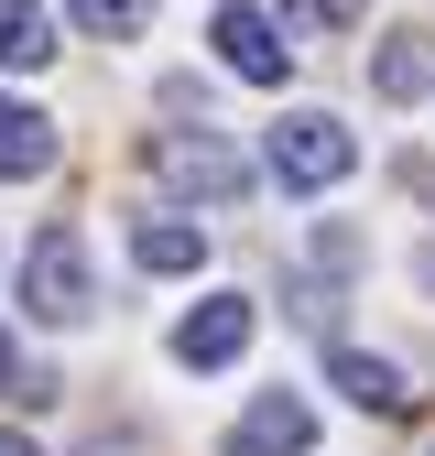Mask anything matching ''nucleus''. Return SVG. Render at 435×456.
Masks as SVG:
<instances>
[{
    "mask_svg": "<svg viewBox=\"0 0 435 456\" xmlns=\"http://www.w3.org/2000/svg\"><path fill=\"white\" fill-rule=\"evenodd\" d=\"M142 163H152L163 196H196V207H240V196H250V152H240L229 131H152Z\"/></svg>",
    "mask_w": 435,
    "mask_h": 456,
    "instance_id": "obj_1",
    "label": "nucleus"
},
{
    "mask_svg": "<svg viewBox=\"0 0 435 456\" xmlns=\"http://www.w3.org/2000/svg\"><path fill=\"white\" fill-rule=\"evenodd\" d=\"M349 175H359V131L338 120V109H283V120H272V185L326 196V185H349Z\"/></svg>",
    "mask_w": 435,
    "mask_h": 456,
    "instance_id": "obj_2",
    "label": "nucleus"
},
{
    "mask_svg": "<svg viewBox=\"0 0 435 456\" xmlns=\"http://www.w3.org/2000/svg\"><path fill=\"white\" fill-rule=\"evenodd\" d=\"M22 305H33V326H87L98 272H87V240H77V228H44V240L22 250Z\"/></svg>",
    "mask_w": 435,
    "mask_h": 456,
    "instance_id": "obj_3",
    "label": "nucleus"
},
{
    "mask_svg": "<svg viewBox=\"0 0 435 456\" xmlns=\"http://www.w3.org/2000/svg\"><path fill=\"white\" fill-rule=\"evenodd\" d=\"M207 44H218V66L250 77V87H283V77H294V44H283V22H272L261 0H218Z\"/></svg>",
    "mask_w": 435,
    "mask_h": 456,
    "instance_id": "obj_4",
    "label": "nucleus"
},
{
    "mask_svg": "<svg viewBox=\"0 0 435 456\" xmlns=\"http://www.w3.org/2000/svg\"><path fill=\"white\" fill-rule=\"evenodd\" d=\"M316 445V403L305 391H250L240 424H229V456H305Z\"/></svg>",
    "mask_w": 435,
    "mask_h": 456,
    "instance_id": "obj_5",
    "label": "nucleus"
},
{
    "mask_svg": "<svg viewBox=\"0 0 435 456\" xmlns=\"http://www.w3.org/2000/svg\"><path fill=\"white\" fill-rule=\"evenodd\" d=\"M250 337H261V315H250V294H207L185 326H175V359L185 370H229L240 348H250Z\"/></svg>",
    "mask_w": 435,
    "mask_h": 456,
    "instance_id": "obj_6",
    "label": "nucleus"
},
{
    "mask_svg": "<svg viewBox=\"0 0 435 456\" xmlns=\"http://www.w3.org/2000/svg\"><path fill=\"white\" fill-rule=\"evenodd\" d=\"M33 175H54V120L33 98H0V185H33Z\"/></svg>",
    "mask_w": 435,
    "mask_h": 456,
    "instance_id": "obj_7",
    "label": "nucleus"
},
{
    "mask_svg": "<svg viewBox=\"0 0 435 456\" xmlns=\"http://www.w3.org/2000/svg\"><path fill=\"white\" fill-rule=\"evenodd\" d=\"M370 87L392 98V109H414V98H435V33H392L370 54Z\"/></svg>",
    "mask_w": 435,
    "mask_h": 456,
    "instance_id": "obj_8",
    "label": "nucleus"
},
{
    "mask_svg": "<svg viewBox=\"0 0 435 456\" xmlns=\"http://www.w3.org/2000/svg\"><path fill=\"white\" fill-rule=\"evenodd\" d=\"M131 261L175 282V272H196V261H207V228H196V217H131Z\"/></svg>",
    "mask_w": 435,
    "mask_h": 456,
    "instance_id": "obj_9",
    "label": "nucleus"
},
{
    "mask_svg": "<svg viewBox=\"0 0 435 456\" xmlns=\"http://www.w3.org/2000/svg\"><path fill=\"white\" fill-rule=\"evenodd\" d=\"M326 380H338L359 413H403V370H392V359H370V348H338V359H326Z\"/></svg>",
    "mask_w": 435,
    "mask_h": 456,
    "instance_id": "obj_10",
    "label": "nucleus"
},
{
    "mask_svg": "<svg viewBox=\"0 0 435 456\" xmlns=\"http://www.w3.org/2000/svg\"><path fill=\"white\" fill-rule=\"evenodd\" d=\"M54 54V22H44V0H0V66L12 77H33Z\"/></svg>",
    "mask_w": 435,
    "mask_h": 456,
    "instance_id": "obj_11",
    "label": "nucleus"
},
{
    "mask_svg": "<svg viewBox=\"0 0 435 456\" xmlns=\"http://www.w3.org/2000/svg\"><path fill=\"white\" fill-rule=\"evenodd\" d=\"M66 22H77V33H142L152 0H66Z\"/></svg>",
    "mask_w": 435,
    "mask_h": 456,
    "instance_id": "obj_12",
    "label": "nucleus"
},
{
    "mask_svg": "<svg viewBox=\"0 0 435 456\" xmlns=\"http://www.w3.org/2000/svg\"><path fill=\"white\" fill-rule=\"evenodd\" d=\"M403 196H424V207H435V163H403Z\"/></svg>",
    "mask_w": 435,
    "mask_h": 456,
    "instance_id": "obj_13",
    "label": "nucleus"
},
{
    "mask_svg": "<svg viewBox=\"0 0 435 456\" xmlns=\"http://www.w3.org/2000/svg\"><path fill=\"white\" fill-rule=\"evenodd\" d=\"M305 12H316V22H359V0H305Z\"/></svg>",
    "mask_w": 435,
    "mask_h": 456,
    "instance_id": "obj_14",
    "label": "nucleus"
},
{
    "mask_svg": "<svg viewBox=\"0 0 435 456\" xmlns=\"http://www.w3.org/2000/svg\"><path fill=\"white\" fill-rule=\"evenodd\" d=\"M0 391H22V359H12V337H0Z\"/></svg>",
    "mask_w": 435,
    "mask_h": 456,
    "instance_id": "obj_15",
    "label": "nucleus"
},
{
    "mask_svg": "<svg viewBox=\"0 0 435 456\" xmlns=\"http://www.w3.org/2000/svg\"><path fill=\"white\" fill-rule=\"evenodd\" d=\"M0 456H44V445H33V435H12V424H0Z\"/></svg>",
    "mask_w": 435,
    "mask_h": 456,
    "instance_id": "obj_16",
    "label": "nucleus"
},
{
    "mask_svg": "<svg viewBox=\"0 0 435 456\" xmlns=\"http://www.w3.org/2000/svg\"><path fill=\"white\" fill-rule=\"evenodd\" d=\"M414 282H424V294H435V240H424V250H414Z\"/></svg>",
    "mask_w": 435,
    "mask_h": 456,
    "instance_id": "obj_17",
    "label": "nucleus"
}]
</instances>
